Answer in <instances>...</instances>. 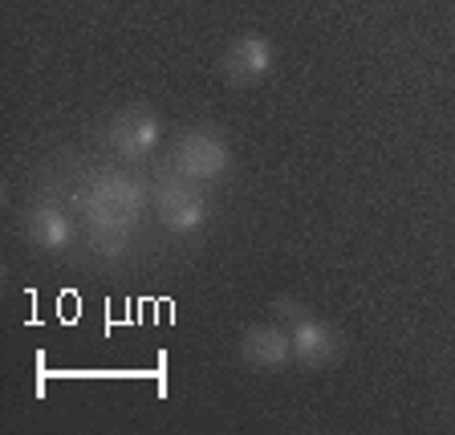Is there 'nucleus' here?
<instances>
[{
    "label": "nucleus",
    "mask_w": 455,
    "mask_h": 435,
    "mask_svg": "<svg viewBox=\"0 0 455 435\" xmlns=\"http://www.w3.org/2000/svg\"><path fill=\"white\" fill-rule=\"evenodd\" d=\"M74 204L85 216L90 245L102 256H123L131 248V228L139 224L142 208H147V191L123 171H94L74 191Z\"/></svg>",
    "instance_id": "f257e3e1"
},
{
    "label": "nucleus",
    "mask_w": 455,
    "mask_h": 435,
    "mask_svg": "<svg viewBox=\"0 0 455 435\" xmlns=\"http://www.w3.org/2000/svg\"><path fill=\"white\" fill-rule=\"evenodd\" d=\"M240 358L252 370H281L293 362V338L281 322L273 326H248L240 338Z\"/></svg>",
    "instance_id": "0eeeda50"
},
{
    "label": "nucleus",
    "mask_w": 455,
    "mask_h": 435,
    "mask_svg": "<svg viewBox=\"0 0 455 435\" xmlns=\"http://www.w3.org/2000/svg\"><path fill=\"white\" fill-rule=\"evenodd\" d=\"M25 232H28V240L37 248H45V253H61V248H69L77 237L74 220H69V212L61 208V204H33V208L25 212Z\"/></svg>",
    "instance_id": "6e6552de"
},
{
    "label": "nucleus",
    "mask_w": 455,
    "mask_h": 435,
    "mask_svg": "<svg viewBox=\"0 0 455 435\" xmlns=\"http://www.w3.org/2000/svg\"><path fill=\"white\" fill-rule=\"evenodd\" d=\"M204 183L188 180L180 171L171 167L159 175L155 183V204H159V220L175 232V237H191L199 228L208 224V196H204Z\"/></svg>",
    "instance_id": "7ed1b4c3"
},
{
    "label": "nucleus",
    "mask_w": 455,
    "mask_h": 435,
    "mask_svg": "<svg viewBox=\"0 0 455 435\" xmlns=\"http://www.w3.org/2000/svg\"><path fill=\"white\" fill-rule=\"evenodd\" d=\"M273 313H276V322L289 330V338H293V362H301L309 370L341 362V350H346L341 334L330 322L313 318L301 302H276Z\"/></svg>",
    "instance_id": "f03ea898"
},
{
    "label": "nucleus",
    "mask_w": 455,
    "mask_h": 435,
    "mask_svg": "<svg viewBox=\"0 0 455 435\" xmlns=\"http://www.w3.org/2000/svg\"><path fill=\"white\" fill-rule=\"evenodd\" d=\"M228 163H232L228 142L220 139L216 131H208V126L183 131L180 139H175V147H171V167L196 183H216L228 171Z\"/></svg>",
    "instance_id": "20e7f679"
},
{
    "label": "nucleus",
    "mask_w": 455,
    "mask_h": 435,
    "mask_svg": "<svg viewBox=\"0 0 455 435\" xmlns=\"http://www.w3.org/2000/svg\"><path fill=\"white\" fill-rule=\"evenodd\" d=\"M163 139V123L151 106H126L106 123V142L118 159H147Z\"/></svg>",
    "instance_id": "39448f33"
},
{
    "label": "nucleus",
    "mask_w": 455,
    "mask_h": 435,
    "mask_svg": "<svg viewBox=\"0 0 455 435\" xmlns=\"http://www.w3.org/2000/svg\"><path fill=\"white\" fill-rule=\"evenodd\" d=\"M273 69H276L273 41L256 37V33L236 37L224 49V57H220V74H224L228 85H256V82H265Z\"/></svg>",
    "instance_id": "423d86ee"
}]
</instances>
